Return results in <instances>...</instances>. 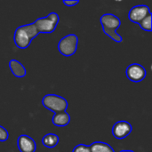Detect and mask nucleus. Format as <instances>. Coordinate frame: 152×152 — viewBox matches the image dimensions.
I'll use <instances>...</instances> for the list:
<instances>
[{
    "instance_id": "f3484780",
    "label": "nucleus",
    "mask_w": 152,
    "mask_h": 152,
    "mask_svg": "<svg viewBox=\"0 0 152 152\" xmlns=\"http://www.w3.org/2000/svg\"><path fill=\"white\" fill-rule=\"evenodd\" d=\"M79 3V1L78 0H72V1H69V0H64L63 1V4H65V5H67V6H74V5H76V4H77Z\"/></svg>"
},
{
    "instance_id": "dca6fc26",
    "label": "nucleus",
    "mask_w": 152,
    "mask_h": 152,
    "mask_svg": "<svg viewBox=\"0 0 152 152\" xmlns=\"http://www.w3.org/2000/svg\"><path fill=\"white\" fill-rule=\"evenodd\" d=\"M72 152H91V151L89 146L86 144H78L73 149Z\"/></svg>"
},
{
    "instance_id": "f03ea898",
    "label": "nucleus",
    "mask_w": 152,
    "mask_h": 152,
    "mask_svg": "<svg viewBox=\"0 0 152 152\" xmlns=\"http://www.w3.org/2000/svg\"><path fill=\"white\" fill-rule=\"evenodd\" d=\"M100 22L102 26L103 32L109 37L117 43L122 42V37L117 32V29L121 25V20L118 16L112 13H105L100 18Z\"/></svg>"
},
{
    "instance_id": "6e6552de",
    "label": "nucleus",
    "mask_w": 152,
    "mask_h": 152,
    "mask_svg": "<svg viewBox=\"0 0 152 152\" xmlns=\"http://www.w3.org/2000/svg\"><path fill=\"white\" fill-rule=\"evenodd\" d=\"M151 12L150 8L147 5L144 4H140V5H135L128 12V19L134 22L139 24L149 13Z\"/></svg>"
},
{
    "instance_id": "39448f33",
    "label": "nucleus",
    "mask_w": 152,
    "mask_h": 152,
    "mask_svg": "<svg viewBox=\"0 0 152 152\" xmlns=\"http://www.w3.org/2000/svg\"><path fill=\"white\" fill-rule=\"evenodd\" d=\"M78 37L75 34H69L62 37L58 43V51L63 56L73 55L77 50Z\"/></svg>"
},
{
    "instance_id": "2eb2a0df",
    "label": "nucleus",
    "mask_w": 152,
    "mask_h": 152,
    "mask_svg": "<svg viewBox=\"0 0 152 152\" xmlns=\"http://www.w3.org/2000/svg\"><path fill=\"white\" fill-rule=\"evenodd\" d=\"M9 138L8 131L2 126H0V142H5Z\"/></svg>"
},
{
    "instance_id": "0eeeda50",
    "label": "nucleus",
    "mask_w": 152,
    "mask_h": 152,
    "mask_svg": "<svg viewBox=\"0 0 152 152\" xmlns=\"http://www.w3.org/2000/svg\"><path fill=\"white\" fill-rule=\"evenodd\" d=\"M133 126L132 125L125 120L118 121L114 124L112 127V134L115 138L118 140H122L126 138L132 132Z\"/></svg>"
},
{
    "instance_id": "9d476101",
    "label": "nucleus",
    "mask_w": 152,
    "mask_h": 152,
    "mask_svg": "<svg viewBox=\"0 0 152 152\" xmlns=\"http://www.w3.org/2000/svg\"><path fill=\"white\" fill-rule=\"evenodd\" d=\"M52 123L58 127H64L70 123V116L68 112L62 111L54 113L52 118Z\"/></svg>"
},
{
    "instance_id": "423d86ee",
    "label": "nucleus",
    "mask_w": 152,
    "mask_h": 152,
    "mask_svg": "<svg viewBox=\"0 0 152 152\" xmlns=\"http://www.w3.org/2000/svg\"><path fill=\"white\" fill-rule=\"evenodd\" d=\"M126 74L127 78L134 83L142 82L146 77V69L143 66L138 63H133L126 68Z\"/></svg>"
},
{
    "instance_id": "f257e3e1",
    "label": "nucleus",
    "mask_w": 152,
    "mask_h": 152,
    "mask_svg": "<svg viewBox=\"0 0 152 152\" xmlns=\"http://www.w3.org/2000/svg\"><path fill=\"white\" fill-rule=\"evenodd\" d=\"M38 34L39 33L33 23L21 25L14 31V44L20 49H26L29 46L31 41L38 36Z\"/></svg>"
},
{
    "instance_id": "20e7f679",
    "label": "nucleus",
    "mask_w": 152,
    "mask_h": 152,
    "mask_svg": "<svg viewBox=\"0 0 152 152\" xmlns=\"http://www.w3.org/2000/svg\"><path fill=\"white\" fill-rule=\"evenodd\" d=\"M42 104L45 109L53 111V113L66 111L69 106V103L65 98L52 94H46L43 97Z\"/></svg>"
},
{
    "instance_id": "9b49d317",
    "label": "nucleus",
    "mask_w": 152,
    "mask_h": 152,
    "mask_svg": "<svg viewBox=\"0 0 152 152\" xmlns=\"http://www.w3.org/2000/svg\"><path fill=\"white\" fill-rule=\"evenodd\" d=\"M9 68L12 71V73L13 74V76H15L16 77H24L27 74V70L25 69V67L17 60H11L9 61Z\"/></svg>"
},
{
    "instance_id": "1a4fd4ad",
    "label": "nucleus",
    "mask_w": 152,
    "mask_h": 152,
    "mask_svg": "<svg viewBox=\"0 0 152 152\" xmlns=\"http://www.w3.org/2000/svg\"><path fill=\"white\" fill-rule=\"evenodd\" d=\"M17 145L20 152H35L37 149L35 141L26 134H21L18 137Z\"/></svg>"
},
{
    "instance_id": "f8f14e48",
    "label": "nucleus",
    "mask_w": 152,
    "mask_h": 152,
    "mask_svg": "<svg viewBox=\"0 0 152 152\" xmlns=\"http://www.w3.org/2000/svg\"><path fill=\"white\" fill-rule=\"evenodd\" d=\"M42 143L45 147L48 149H53L59 143V136L55 134H47L42 139Z\"/></svg>"
},
{
    "instance_id": "4468645a",
    "label": "nucleus",
    "mask_w": 152,
    "mask_h": 152,
    "mask_svg": "<svg viewBox=\"0 0 152 152\" xmlns=\"http://www.w3.org/2000/svg\"><path fill=\"white\" fill-rule=\"evenodd\" d=\"M151 20H152V16L151 13L150 12L140 23L139 25L141 26V28L145 30V31H151L152 30V25H151Z\"/></svg>"
},
{
    "instance_id": "7ed1b4c3",
    "label": "nucleus",
    "mask_w": 152,
    "mask_h": 152,
    "mask_svg": "<svg viewBox=\"0 0 152 152\" xmlns=\"http://www.w3.org/2000/svg\"><path fill=\"white\" fill-rule=\"evenodd\" d=\"M59 20V15L56 12H50L46 17L37 19L33 24L38 33H52L56 29Z\"/></svg>"
},
{
    "instance_id": "a211bd4d",
    "label": "nucleus",
    "mask_w": 152,
    "mask_h": 152,
    "mask_svg": "<svg viewBox=\"0 0 152 152\" xmlns=\"http://www.w3.org/2000/svg\"><path fill=\"white\" fill-rule=\"evenodd\" d=\"M120 152H134V151H129V150H124V151H121Z\"/></svg>"
},
{
    "instance_id": "ddd939ff",
    "label": "nucleus",
    "mask_w": 152,
    "mask_h": 152,
    "mask_svg": "<svg viewBox=\"0 0 152 152\" xmlns=\"http://www.w3.org/2000/svg\"><path fill=\"white\" fill-rule=\"evenodd\" d=\"M90 151L91 152H115L113 148L106 143V142H93L90 146Z\"/></svg>"
}]
</instances>
